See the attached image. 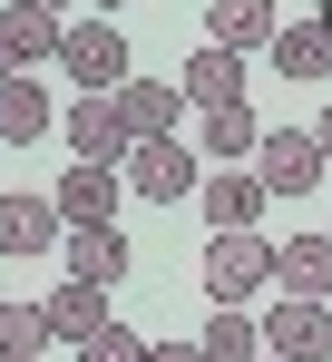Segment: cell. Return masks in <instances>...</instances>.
<instances>
[{"label": "cell", "instance_id": "15", "mask_svg": "<svg viewBox=\"0 0 332 362\" xmlns=\"http://www.w3.org/2000/svg\"><path fill=\"white\" fill-rule=\"evenodd\" d=\"M274 284L303 303H332V235H283L274 245Z\"/></svg>", "mask_w": 332, "mask_h": 362}, {"label": "cell", "instance_id": "9", "mask_svg": "<svg viewBox=\"0 0 332 362\" xmlns=\"http://www.w3.org/2000/svg\"><path fill=\"white\" fill-rule=\"evenodd\" d=\"M59 127V98L40 88V69H10L0 78V147H40Z\"/></svg>", "mask_w": 332, "mask_h": 362}, {"label": "cell", "instance_id": "29", "mask_svg": "<svg viewBox=\"0 0 332 362\" xmlns=\"http://www.w3.org/2000/svg\"><path fill=\"white\" fill-rule=\"evenodd\" d=\"M0 313H10V294H0Z\"/></svg>", "mask_w": 332, "mask_h": 362}, {"label": "cell", "instance_id": "20", "mask_svg": "<svg viewBox=\"0 0 332 362\" xmlns=\"http://www.w3.org/2000/svg\"><path fill=\"white\" fill-rule=\"evenodd\" d=\"M98 323H108V284H78V274H69V284H49V333L88 343Z\"/></svg>", "mask_w": 332, "mask_h": 362}, {"label": "cell", "instance_id": "24", "mask_svg": "<svg viewBox=\"0 0 332 362\" xmlns=\"http://www.w3.org/2000/svg\"><path fill=\"white\" fill-rule=\"evenodd\" d=\"M313 137H323V157H332V108H323V118H313Z\"/></svg>", "mask_w": 332, "mask_h": 362}, {"label": "cell", "instance_id": "11", "mask_svg": "<svg viewBox=\"0 0 332 362\" xmlns=\"http://www.w3.org/2000/svg\"><path fill=\"white\" fill-rule=\"evenodd\" d=\"M0 40H10V69H40V59L69 49V20H59L49 0H10L0 10Z\"/></svg>", "mask_w": 332, "mask_h": 362}, {"label": "cell", "instance_id": "7", "mask_svg": "<svg viewBox=\"0 0 332 362\" xmlns=\"http://www.w3.org/2000/svg\"><path fill=\"white\" fill-rule=\"evenodd\" d=\"M59 137H69L78 157H98V167H127V147H137V137H127V118H117V98H88V88L59 108Z\"/></svg>", "mask_w": 332, "mask_h": 362}, {"label": "cell", "instance_id": "17", "mask_svg": "<svg viewBox=\"0 0 332 362\" xmlns=\"http://www.w3.org/2000/svg\"><path fill=\"white\" fill-rule=\"evenodd\" d=\"M196 147H206L215 167H254V147H264V118H254L244 98H235V108H206V118H196Z\"/></svg>", "mask_w": 332, "mask_h": 362}, {"label": "cell", "instance_id": "16", "mask_svg": "<svg viewBox=\"0 0 332 362\" xmlns=\"http://www.w3.org/2000/svg\"><path fill=\"white\" fill-rule=\"evenodd\" d=\"M117 118H127V137H176V127H186V88L127 78V88H117Z\"/></svg>", "mask_w": 332, "mask_h": 362}, {"label": "cell", "instance_id": "28", "mask_svg": "<svg viewBox=\"0 0 332 362\" xmlns=\"http://www.w3.org/2000/svg\"><path fill=\"white\" fill-rule=\"evenodd\" d=\"M49 10H69V0H49Z\"/></svg>", "mask_w": 332, "mask_h": 362}, {"label": "cell", "instance_id": "25", "mask_svg": "<svg viewBox=\"0 0 332 362\" xmlns=\"http://www.w3.org/2000/svg\"><path fill=\"white\" fill-rule=\"evenodd\" d=\"M0 78H10V40H0Z\"/></svg>", "mask_w": 332, "mask_h": 362}, {"label": "cell", "instance_id": "5", "mask_svg": "<svg viewBox=\"0 0 332 362\" xmlns=\"http://www.w3.org/2000/svg\"><path fill=\"white\" fill-rule=\"evenodd\" d=\"M69 245V216H59V196H30V186H10L0 196V264H30V255H49Z\"/></svg>", "mask_w": 332, "mask_h": 362}, {"label": "cell", "instance_id": "22", "mask_svg": "<svg viewBox=\"0 0 332 362\" xmlns=\"http://www.w3.org/2000/svg\"><path fill=\"white\" fill-rule=\"evenodd\" d=\"M49 343V303H10L0 313V353H40Z\"/></svg>", "mask_w": 332, "mask_h": 362}, {"label": "cell", "instance_id": "30", "mask_svg": "<svg viewBox=\"0 0 332 362\" xmlns=\"http://www.w3.org/2000/svg\"><path fill=\"white\" fill-rule=\"evenodd\" d=\"M264 362H283V353H264Z\"/></svg>", "mask_w": 332, "mask_h": 362}, {"label": "cell", "instance_id": "23", "mask_svg": "<svg viewBox=\"0 0 332 362\" xmlns=\"http://www.w3.org/2000/svg\"><path fill=\"white\" fill-rule=\"evenodd\" d=\"M147 362H206L196 343H147Z\"/></svg>", "mask_w": 332, "mask_h": 362}, {"label": "cell", "instance_id": "10", "mask_svg": "<svg viewBox=\"0 0 332 362\" xmlns=\"http://www.w3.org/2000/svg\"><path fill=\"white\" fill-rule=\"evenodd\" d=\"M49 196H59V216H69V226H117V196H127V177H117V167H98V157H78V167H69Z\"/></svg>", "mask_w": 332, "mask_h": 362}, {"label": "cell", "instance_id": "6", "mask_svg": "<svg viewBox=\"0 0 332 362\" xmlns=\"http://www.w3.org/2000/svg\"><path fill=\"white\" fill-rule=\"evenodd\" d=\"M264 59H274V78H293V88H323V78H332V10H303V20H283Z\"/></svg>", "mask_w": 332, "mask_h": 362}, {"label": "cell", "instance_id": "13", "mask_svg": "<svg viewBox=\"0 0 332 362\" xmlns=\"http://www.w3.org/2000/svg\"><path fill=\"white\" fill-rule=\"evenodd\" d=\"M186 98H196V108H235V98H244V49L196 40V49H186Z\"/></svg>", "mask_w": 332, "mask_h": 362}, {"label": "cell", "instance_id": "12", "mask_svg": "<svg viewBox=\"0 0 332 362\" xmlns=\"http://www.w3.org/2000/svg\"><path fill=\"white\" fill-rule=\"evenodd\" d=\"M196 30H206V40H225V49H244V59H254V49H274L283 10H274V0H206V20H196Z\"/></svg>", "mask_w": 332, "mask_h": 362}, {"label": "cell", "instance_id": "21", "mask_svg": "<svg viewBox=\"0 0 332 362\" xmlns=\"http://www.w3.org/2000/svg\"><path fill=\"white\" fill-rule=\"evenodd\" d=\"M78 362H147V333H127V323H98V333H88V343H78Z\"/></svg>", "mask_w": 332, "mask_h": 362}, {"label": "cell", "instance_id": "26", "mask_svg": "<svg viewBox=\"0 0 332 362\" xmlns=\"http://www.w3.org/2000/svg\"><path fill=\"white\" fill-rule=\"evenodd\" d=\"M88 10H127V0H88Z\"/></svg>", "mask_w": 332, "mask_h": 362}, {"label": "cell", "instance_id": "8", "mask_svg": "<svg viewBox=\"0 0 332 362\" xmlns=\"http://www.w3.org/2000/svg\"><path fill=\"white\" fill-rule=\"evenodd\" d=\"M264 353H283V362H332V303L283 294L274 313H264Z\"/></svg>", "mask_w": 332, "mask_h": 362}, {"label": "cell", "instance_id": "27", "mask_svg": "<svg viewBox=\"0 0 332 362\" xmlns=\"http://www.w3.org/2000/svg\"><path fill=\"white\" fill-rule=\"evenodd\" d=\"M0 362H40V353H0Z\"/></svg>", "mask_w": 332, "mask_h": 362}, {"label": "cell", "instance_id": "4", "mask_svg": "<svg viewBox=\"0 0 332 362\" xmlns=\"http://www.w3.org/2000/svg\"><path fill=\"white\" fill-rule=\"evenodd\" d=\"M254 177L274 186V196H313V186L332 177V157H323V137H313V127H264V147H254Z\"/></svg>", "mask_w": 332, "mask_h": 362}, {"label": "cell", "instance_id": "31", "mask_svg": "<svg viewBox=\"0 0 332 362\" xmlns=\"http://www.w3.org/2000/svg\"><path fill=\"white\" fill-rule=\"evenodd\" d=\"M323 235H332V226H323Z\"/></svg>", "mask_w": 332, "mask_h": 362}, {"label": "cell", "instance_id": "2", "mask_svg": "<svg viewBox=\"0 0 332 362\" xmlns=\"http://www.w3.org/2000/svg\"><path fill=\"white\" fill-rule=\"evenodd\" d=\"M117 177H127V196H147V206H186V196L206 186V167L186 157V137H137Z\"/></svg>", "mask_w": 332, "mask_h": 362}, {"label": "cell", "instance_id": "18", "mask_svg": "<svg viewBox=\"0 0 332 362\" xmlns=\"http://www.w3.org/2000/svg\"><path fill=\"white\" fill-rule=\"evenodd\" d=\"M127 264H137V255H127L117 226H69V274H78V284H117Z\"/></svg>", "mask_w": 332, "mask_h": 362}, {"label": "cell", "instance_id": "14", "mask_svg": "<svg viewBox=\"0 0 332 362\" xmlns=\"http://www.w3.org/2000/svg\"><path fill=\"white\" fill-rule=\"evenodd\" d=\"M264 196H274V186L254 177V167H215V177L196 186V206H206V226H215V235H225V226H254V216H264Z\"/></svg>", "mask_w": 332, "mask_h": 362}, {"label": "cell", "instance_id": "1", "mask_svg": "<svg viewBox=\"0 0 332 362\" xmlns=\"http://www.w3.org/2000/svg\"><path fill=\"white\" fill-rule=\"evenodd\" d=\"M196 274H206L215 303H254L274 284V245L254 235V226H225V235H206V264H196Z\"/></svg>", "mask_w": 332, "mask_h": 362}, {"label": "cell", "instance_id": "3", "mask_svg": "<svg viewBox=\"0 0 332 362\" xmlns=\"http://www.w3.org/2000/svg\"><path fill=\"white\" fill-rule=\"evenodd\" d=\"M59 69H69V78H78L88 98H117V88L137 78V69H127V30H108V10L69 30V49H59Z\"/></svg>", "mask_w": 332, "mask_h": 362}, {"label": "cell", "instance_id": "19", "mask_svg": "<svg viewBox=\"0 0 332 362\" xmlns=\"http://www.w3.org/2000/svg\"><path fill=\"white\" fill-rule=\"evenodd\" d=\"M196 353H206V362H264V323H254L244 303H215L206 333H196Z\"/></svg>", "mask_w": 332, "mask_h": 362}]
</instances>
